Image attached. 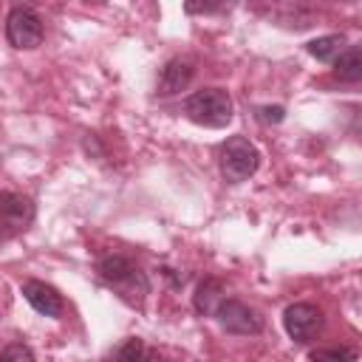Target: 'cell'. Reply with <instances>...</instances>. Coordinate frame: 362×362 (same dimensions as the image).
Instances as JSON below:
<instances>
[{
    "label": "cell",
    "mask_w": 362,
    "mask_h": 362,
    "mask_svg": "<svg viewBox=\"0 0 362 362\" xmlns=\"http://www.w3.org/2000/svg\"><path fill=\"white\" fill-rule=\"evenodd\" d=\"M334 74L342 82H359L362 79V48L348 45L337 59H334Z\"/></svg>",
    "instance_id": "30bf717a"
},
{
    "label": "cell",
    "mask_w": 362,
    "mask_h": 362,
    "mask_svg": "<svg viewBox=\"0 0 362 362\" xmlns=\"http://www.w3.org/2000/svg\"><path fill=\"white\" fill-rule=\"evenodd\" d=\"M221 6L218 3H187L184 11L187 14H209V11H218Z\"/></svg>",
    "instance_id": "e0dca14e"
},
{
    "label": "cell",
    "mask_w": 362,
    "mask_h": 362,
    "mask_svg": "<svg viewBox=\"0 0 362 362\" xmlns=\"http://www.w3.org/2000/svg\"><path fill=\"white\" fill-rule=\"evenodd\" d=\"M221 300H223V283L221 280H204L198 288H195V297H192V303H195V308L201 311V314H215V308L221 305Z\"/></svg>",
    "instance_id": "7c38bea8"
},
{
    "label": "cell",
    "mask_w": 362,
    "mask_h": 362,
    "mask_svg": "<svg viewBox=\"0 0 362 362\" xmlns=\"http://www.w3.org/2000/svg\"><path fill=\"white\" fill-rule=\"evenodd\" d=\"M283 325L294 342H311L322 328V311L311 303H294L283 311Z\"/></svg>",
    "instance_id": "52a82bcc"
},
{
    "label": "cell",
    "mask_w": 362,
    "mask_h": 362,
    "mask_svg": "<svg viewBox=\"0 0 362 362\" xmlns=\"http://www.w3.org/2000/svg\"><path fill=\"white\" fill-rule=\"evenodd\" d=\"M34 221V204L17 192H0V238L25 232Z\"/></svg>",
    "instance_id": "8992f818"
},
{
    "label": "cell",
    "mask_w": 362,
    "mask_h": 362,
    "mask_svg": "<svg viewBox=\"0 0 362 362\" xmlns=\"http://www.w3.org/2000/svg\"><path fill=\"white\" fill-rule=\"evenodd\" d=\"M305 48H308V54H311L314 59H320V62H334L348 45H345V37H342V34H325V37L311 40Z\"/></svg>",
    "instance_id": "8fae6325"
},
{
    "label": "cell",
    "mask_w": 362,
    "mask_h": 362,
    "mask_svg": "<svg viewBox=\"0 0 362 362\" xmlns=\"http://www.w3.org/2000/svg\"><path fill=\"white\" fill-rule=\"evenodd\" d=\"M187 119L204 127H226L232 122V99L223 88H204L187 96L184 102Z\"/></svg>",
    "instance_id": "7a4b0ae2"
},
{
    "label": "cell",
    "mask_w": 362,
    "mask_h": 362,
    "mask_svg": "<svg viewBox=\"0 0 362 362\" xmlns=\"http://www.w3.org/2000/svg\"><path fill=\"white\" fill-rule=\"evenodd\" d=\"M192 62L189 59H170L164 68H161V74H158V93L161 96H173V93H181L187 85H189V79H192Z\"/></svg>",
    "instance_id": "9c48e42d"
},
{
    "label": "cell",
    "mask_w": 362,
    "mask_h": 362,
    "mask_svg": "<svg viewBox=\"0 0 362 362\" xmlns=\"http://www.w3.org/2000/svg\"><path fill=\"white\" fill-rule=\"evenodd\" d=\"M6 37L14 48H37L42 42V20L28 6H14L6 17Z\"/></svg>",
    "instance_id": "277c9868"
},
{
    "label": "cell",
    "mask_w": 362,
    "mask_h": 362,
    "mask_svg": "<svg viewBox=\"0 0 362 362\" xmlns=\"http://www.w3.org/2000/svg\"><path fill=\"white\" fill-rule=\"evenodd\" d=\"M215 317H218L221 328H226L229 334H243V337H249V334H260V331H263L260 314H257L252 305L240 303V300H226V297H223L221 305L215 308Z\"/></svg>",
    "instance_id": "5b68a950"
},
{
    "label": "cell",
    "mask_w": 362,
    "mask_h": 362,
    "mask_svg": "<svg viewBox=\"0 0 362 362\" xmlns=\"http://www.w3.org/2000/svg\"><path fill=\"white\" fill-rule=\"evenodd\" d=\"M99 277L130 305H141L147 291H150V280L141 272L139 263H133L124 255H107L99 260Z\"/></svg>",
    "instance_id": "6da1fadb"
},
{
    "label": "cell",
    "mask_w": 362,
    "mask_h": 362,
    "mask_svg": "<svg viewBox=\"0 0 362 362\" xmlns=\"http://www.w3.org/2000/svg\"><path fill=\"white\" fill-rule=\"evenodd\" d=\"M20 291L37 314H42V317H59L62 314V294L54 286L42 283V280H25Z\"/></svg>",
    "instance_id": "ba28073f"
},
{
    "label": "cell",
    "mask_w": 362,
    "mask_h": 362,
    "mask_svg": "<svg viewBox=\"0 0 362 362\" xmlns=\"http://www.w3.org/2000/svg\"><path fill=\"white\" fill-rule=\"evenodd\" d=\"M139 362H170V359H167V356H161L158 351H144Z\"/></svg>",
    "instance_id": "ac0fdd59"
},
{
    "label": "cell",
    "mask_w": 362,
    "mask_h": 362,
    "mask_svg": "<svg viewBox=\"0 0 362 362\" xmlns=\"http://www.w3.org/2000/svg\"><path fill=\"white\" fill-rule=\"evenodd\" d=\"M257 164H260V153L246 136H229L221 144V175L229 184L246 181L257 170Z\"/></svg>",
    "instance_id": "3957f363"
},
{
    "label": "cell",
    "mask_w": 362,
    "mask_h": 362,
    "mask_svg": "<svg viewBox=\"0 0 362 362\" xmlns=\"http://www.w3.org/2000/svg\"><path fill=\"white\" fill-rule=\"evenodd\" d=\"M0 362H34V354L23 342H11L0 351Z\"/></svg>",
    "instance_id": "9a60e30c"
},
{
    "label": "cell",
    "mask_w": 362,
    "mask_h": 362,
    "mask_svg": "<svg viewBox=\"0 0 362 362\" xmlns=\"http://www.w3.org/2000/svg\"><path fill=\"white\" fill-rule=\"evenodd\" d=\"M141 354H144V342H141L139 337H127V339H122V342L107 354L105 362H139Z\"/></svg>",
    "instance_id": "4fadbf2b"
},
{
    "label": "cell",
    "mask_w": 362,
    "mask_h": 362,
    "mask_svg": "<svg viewBox=\"0 0 362 362\" xmlns=\"http://www.w3.org/2000/svg\"><path fill=\"white\" fill-rule=\"evenodd\" d=\"M311 362H354L356 359V351L351 348H314L308 354Z\"/></svg>",
    "instance_id": "5bb4252c"
},
{
    "label": "cell",
    "mask_w": 362,
    "mask_h": 362,
    "mask_svg": "<svg viewBox=\"0 0 362 362\" xmlns=\"http://www.w3.org/2000/svg\"><path fill=\"white\" fill-rule=\"evenodd\" d=\"M283 116H286V107L283 105H263V107H257V119L260 122L277 124V122H283Z\"/></svg>",
    "instance_id": "2e32d148"
}]
</instances>
